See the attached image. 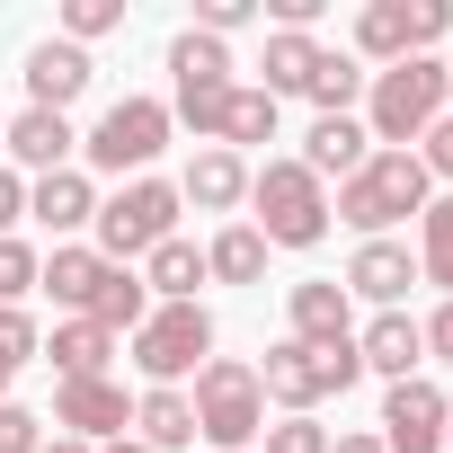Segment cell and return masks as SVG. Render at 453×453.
Listing matches in <instances>:
<instances>
[{
    "mask_svg": "<svg viewBox=\"0 0 453 453\" xmlns=\"http://www.w3.org/2000/svg\"><path fill=\"white\" fill-rule=\"evenodd\" d=\"M89 320H98L107 338H134V329L151 320V285H142L134 267H107V285H98V303H89Z\"/></svg>",
    "mask_w": 453,
    "mask_h": 453,
    "instance_id": "obj_26",
    "label": "cell"
},
{
    "mask_svg": "<svg viewBox=\"0 0 453 453\" xmlns=\"http://www.w3.org/2000/svg\"><path fill=\"white\" fill-rule=\"evenodd\" d=\"M444 107H453V63H444Z\"/></svg>",
    "mask_w": 453,
    "mask_h": 453,
    "instance_id": "obj_42",
    "label": "cell"
},
{
    "mask_svg": "<svg viewBox=\"0 0 453 453\" xmlns=\"http://www.w3.org/2000/svg\"><path fill=\"white\" fill-rule=\"evenodd\" d=\"M27 213L54 232V250L72 241V232H89L98 222V178L89 169H54V178H27Z\"/></svg>",
    "mask_w": 453,
    "mask_h": 453,
    "instance_id": "obj_15",
    "label": "cell"
},
{
    "mask_svg": "<svg viewBox=\"0 0 453 453\" xmlns=\"http://www.w3.org/2000/svg\"><path fill=\"white\" fill-rule=\"evenodd\" d=\"M418 285V258L409 241H356L347 258V303H373V311H400V294Z\"/></svg>",
    "mask_w": 453,
    "mask_h": 453,
    "instance_id": "obj_14",
    "label": "cell"
},
{
    "mask_svg": "<svg viewBox=\"0 0 453 453\" xmlns=\"http://www.w3.org/2000/svg\"><path fill=\"white\" fill-rule=\"evenodd\" d=\"M285 338H303V347H347V338H356V303H347V285H338V276H303V285H285Z\"/></svg>",
    "mask_w": 453,
    "mask_h": 453,
    "instance_id": "obj_12",
    "label": "cell"
},
{
    "mask_svg": "<svg viewBox=\"0 0 453 453\" xmlns=\"http://www.w3.org/2000/svg\"><path fill=\"white\" fill-rule=\"evenodd\" d=\"M19 222H27V178H19L10 160H0V241H10Z\"/></svg>",
    "mask_w": 453,
    "mask_h": 453,
    "instance_id": "obj_37",
    "label": "cell"
},
{
    "mask_svg": "<svg viewBox=\"0 0 453 453\" xmlns=\"http://www.w3.org/2000/svg\"><path fill=\"white\" fill-rule=\"evenodd\" d=\"M98 453H142V444H134V435H116V444H98Z\"/></svg>",
    "mask_w": 453,
    "mask_h": 453,
    "instance_id": "obj_41",
    "label": "cell"
},
{
    "mask_svg": "<svg viewBox=\"0 0 453 453\" xmlns=\"http://www.w3.org/2000/svg\"><path fill=\"white\" fill-rule=\"evenodd\" d=\"M356 382H365L356 338H347V347H303V338H276V347H267V365H258V391H267L285 418H311L320 400H338V391H356Z\"/></svg>",
    "mask_w": 453,
    "mask_h": 453,
    "instance_id": "obj_6",
    "label": "cell"
},
{
    "mask_svg": "<svg viewBox=\"0 0 453 453\" xmlns=\"http://www.w3.org/2000/svg\"><path fill=\"white\" fill-rule=\"evenodd\" d=\"M250 19H258V0H196V36H222V45H232Z\"/></svg>",
    "mask_w": 453,
    "mask_h": 453,
    "instance_id": "obj_34",
    "label": "cell"
},
{
    "mask_svg": "<svg viewBox=\"0 0 453 453\" xmlns=\"http://www.w3.org/2000/svg\"><path fill=\"white\" fill-rule=\"evenodd\" d=\"M435 116H444V63L435 54H409V63H391V72L365 81V134H373V151H409Z\"/></svg>",
    "mask_w": 453,
    "mask_h": 453,
    "instance_id": "obj_3",
    "label": "cell"
},
{
    "mask_svg": "<svg viewBox=\"0 0 453 453\" xmlns=\"http://www.w3.org/2000/svg\"><path fill=\"white\" fill-rule=\"evenodd\" d=\"M36 356H54V382H98L107 356H116V338H107L98 320H54V338H45Z\"/></svg>",
    "mask_w": 453,
    "mask_h": 453,
    "instance_id": "obj_21",
    "label": "cell"
},
{
    "mask_svg": "<svg viewBox=\"0 0 453 453\" xmlns=\"http://www.w3.org/2000/svg\"><path fill=\"white\" fill-rule=\"evenodd\" d=\"M356 356H365V373L409 382V373L426 365V329H418L409 311H373V320H365V338H356Z\"/></svg>",
    "mask_w": 453,
    "mask_h": 453,
    "instance_id": "obj_18",
    "label": "cell"
},
{
    "mask_svg": "<svg viewBox=\"0 0 453 453\" xmlns=\"http://www.w3.org/2000/svg\"><path fill=\"white\" fill-rule=\"evenodd\" d=\"M98 285H107V258L89 250V241H63L45 267H36V294H54L72 320H89V303H98Z\"/></svg>",
    "mask_w": 453,
    "mask_h": 453,
    "instance_id": "obj_20",
    "label": "cell"
},
{
    "mask_svg": "<svg viewBox=\"0 0 453 453\" xmlns=\"http://www.w3.org/2000/svg\"><path fill=\"white\" fill-rule=\"evenodd\" d=\"M418 329H426V356H444V365H453V303H435Z\"/></svg>",
    "mask_w": 453,
    "mask_h": 453,
    "instance_id": "obj_38",
    "label": "cell"
},
{
    "mask_svg": "<svg viewBox=\"0 0 453 453\" xmlns=\"http://www.w3.org/2000/svg\"><path fill=\"white\" fill-rule=\"evenodd\" d=\"M89 81H98V72H89V54H81V45H63V36H45V45L27 54V107H54V116H63Z\"/></svg>",
    "mask_w": 453,
    "mask_h": 453,
    "instance_id": "obj_19",
    "label": "cell"
},
{
    "mask_svg": "<svg viewBox=\"0 0 453 453\" xmlns=\"http://www.w3.org/2000/svg\"><path fill=\"white\" fill-rule=\"evenodd\" d=\"M329 453H382V435H373V426H356V435H329Z\"/></svg>",
    "mask_w": 453,
    "mask_h": 453,
    "instance_id": "obj_39",
    "label": "cell"
},
{
    "mask_svg": "<svg viewBox=\"0 0 453 453\" xmlns=\"http://www.w3.org/2000/svg\"><path fill=\"white\" fill-rule=\"evenodd\" d=\"M311 72H320V36L276 27V36H267V81H258V89L285 107V98H303V81H311Z\"/></svg>",
    "mask_w": 453,
    "mask_h": 453,
    "instance_id": "obj_25",
    "label": "cell"
},
{
    "mask_svg": "<svg viewBox=\"0 0 453 453\" xmlns=\"http://www.w3.org/2000/svg\"><path fill=\"white\" fill-rule=\"evenodd\" d=\"M169 98H116L89 134H81V160L107 169V178H151V160L169 151Z\"/></svg>",
    "mask_w": 453,
    "mask_h": 453,
    "instance_id": "obj_7",
    "label": "cell"
},
{
    "mask_svg": "<svg viewBox=\"0 0 453 453\" xmlns=\"http://www.w3.org/2000/svg\"><path fill=\"white\" fill-rule=\"evenodd\" d=\"M125 426H134V400H125V382H116V373H98V382H54V435L116 444Z\"/></svg>",
    "mask_w": 453,
    "mask_h": 453,
    "instance_id": "obj_11",
    "label": "cell"
},
{
    "mask_svg": "<svg viewBox=\"0 0 453 453\" xmlns=\"http://www.w3.org/2000/svg\"><path fill=\"white\" fill-rule=\"evenodd\" d=\"M134 444H142V453H187V444H196L187 391H142V400H134Z\"/></svg>",
    "mask_w": 453,
    "mask_h": 453,
    "instance_id": "obj_22",
    "label": "cell"
},
{
    "mask_svg": "<svg viewBox=\"0 0 453 453\" xmlns=\"http://www.w3.org/2000/svg\"><path fill=\"white\" fill-rule=\"evenodd\" d=\"M365 81H373V72H365L356 54H320V72L303 81V98H311L320 116H356V98H365Z\"/></svg>",
    "mask_w": 453,
    "mask_h": 453,
    "instance_id": "obj_29",
    "label": "cell"
},
{
    "mask_svg": "<svg viewBox=\"0 0 453 453\" xmlns=\"http://www.w3.org/2000/svg\"><path fill=\"white\" fill-rule=\"evenodd\" d=\"M36 267H45V258H36V250H27L19 232L0 241V311H19V303L36 294Z\"/></svg>",
    "mask_w": 453,
    "mask_h": 453,
    "instance_id": "obj_31",
    "label": "cell"
},
{
    "mask_svg": "<svg viewBox=\"0 0 453 453\" xmlns=\"http://www.w3.org/2000/svg\"><path fill=\"white\" fill-rule=\"evenodd\" d=\"M453 27L444 0H365L356 10V63H409V54H435V36Z\"/></svg>",
    "mask_w": 453,
    "mask_h": 453,
    "instance_id": "obj_9",
    "label": "cell"
},
{
    "mask_svg": "<svg viewBox=\"0 0 453 453\" xmlns=\"http://www.w3.org/2000/svg\"><path fill=\"white\" fill-rule=\"evenodd\" d=\"M36 453H98V444H81V435H45Z\"/></svg>",
    "mask_w": 453,
    "mask_h": 453,
    "instance_id": "obj_40",
    "label": "cell"
},
{
    "mask_svg": "<svg viewBox=\"0 0 453 453\" xmlns=\"http://www.w3.org/2000/svg\"><path fill=\"white\" fill-rule=\"evenodd\" d=\"M45 444V418L19 409V400H0V453H36Z\"/></svg>",
    "mask_w": 453,
    "mask_h": 453,
    "instance_id": "obj_35",
    "label": "cell"
},
{
    "mask_svg": "<svg viewBox=\"0 0 453 453\" xmlns=\"http://www.w3.org/2000/svg\"><path fill=\"white\" fill-rule=\"evenodd\" d=\"M89 250L107 258V267H134V258H151L160 241H178V187L169 178H125L116 196H98V222H89Z\"/></svg>",
    "mask_w": 453,
    "mask_h": 453,
    "instance_id": "obj_5",
    "label": "cell"
},
{
    "mask_svg": "<svg viewBox=\"0 0 453 453\" xmlns=\"http://www.w3.org/2000/svg\"><path fill=\"white\" fill-rule=\"evenodd\" d=\"M444 426H453V400L426 382V373H409V382H391L382 391V453H444Z\"/></svg>",
    "mask_w": 453,
    "mask_h": 453,
    "instance_id": "obj_10",
    "label": "cell"
},
{
    "mask_svg": "<svg viewBox=\"0 0 453 453\" xmlns=\"http://www.w3.org/2000/svg\"><path fill=\"white\" fill-rule=\"evenodd\" d=\"M0 151H10V169L54 178V169H72L81 134H72V116H54V107H19V116H10V134H0Z\"/></svg>",
    "mask_w": 453,
    "mask_h": 453,
    "instance_id": "obj_13",
    "label": "cell"
},
{
    "mask_svg": "<svg viewBox=\"0 0 453 453\" xmlns=\"http://www.w3.org/2000/svg\"><path fill=\"white\" fill-rule=\"evenodd\" d=\"M222 151H250V142H276V98L258 89V81H241L232 98H222V134H213Z\"/></svg>",
    "mask_w": 453,
    "mask_h": 453,
    "instance_id": "obj_27",
    "label": "cell"
},
{
    "mask_svg": "<svg viewBox=\"0 0 453 453\" xmlns=\"http://www.w3.org/2000/svg\"><path fill=\"white\" fill-rule=\"evenodd\" d=\"M204 356H213V311L204 303H151V320L134 329V373L151 391H178Z\"/></svg>",
    "mask_w": 453,
    "mask_h": 453,
    "instance_id": "obj_8",
    "label": "cell"
},
{
    "mask_svg": "<svg viewBox=\"0 0 453 453\" xmlns=\"http://www.w3.org/2000/svg\"><path fill=\"white\" fill-rule=\"evenodd\" d=\"M418 169H426V178H453V107L418 134Z\"/></svg>",
    "mask_w": 453,
    "mask_h": 453,
    "instance_id": "obj_36",
    "label": "cell"
},
{
    "mask_svg": "<svg viewBox=\"0 0 453 453\" xmlns=\"http://www.w3.org/2000/svg\"><path fill=\"white\" fill-rule=\"evenodd\" d=\"M418 285H444V303H453V196H435L418 213Z\"/></svg>",
    "mask_w": 453,
    "mask_h": 453,
    "instance_id": "obj_28",
    "label": "cell"
},
{
    "mask_svg": "<svg viewBox=\"0 0 453 453\" xmlns=\"http://www.w3.org/2000/svg\"><path fill=\"white\" fill-rule=\"evenodd\" d=\"M142 285H151V303H196V285H213V276H204V250L196 241H160L142 258Z\"/></svg>",
    "mask_w": 453,
    "mask_h": 453,
    "instance_id": "obj_24",
    "label": "cell"
},
{
    "mask_svg": "<svg viewBox=\"0 0 453 453\" xmlns=\"http://www.w3.org/2000/svg\"><path fill=\"white\" fill-rule=\"evenodd\" d=\"M258 453H329V426H320V418H276V426L258 435Z\"/></svg>",
    "mask_w": 453,
    "mask_h": 453,
    "instance_id": "obj_32",
    "label": "cell"
},
{
    "mask_svg": "<svg viewBox=\"0 0 453 453\" xmlns=\"http://www.w3.org/2000/svg\"><path fill=\"white\" fill-rule=\"evenodd\" d=\"M294 160H303L320 187H329V178L347 187V178L373 160V134H365V116H311V134H303V151H294Z\"/></svg>",
    "mask_w": 453,
    "mask_h": 453,
    "instance_id": "obj_16",
    "label": "cell"
},
{
    "mask_svg": "<svg viewBox=\"0 0 453 453\" xmlns=\"http://www.w3.org/2000/svg\"><path fill=\"white\" fill-rule=\"evenodd\" d=\"M0 134H10V116H0Z\"/></svg>",
    "mask_w": 453,
    "mask_h": 453,
    "instance_id": "obj_44",
    "label": "cell"
},
{
    "mask_svg": "<svg viewBox=\"0 0 453 453\" xmlns=\"http://www.w3.org/2000/svg\"><path fill=\"white\" fill-rule=\"evenodd\" d=\"M204 276L213 285H258L267 276V241L250 232V222H222V232L204 241Z\"/></svg>",
    "mask_w": 453,
    "mask_h": 453,
    "instance_id": "obj_23",
    "label": "cell"
},
{
    "mask_svg": "<svg viewBox=\"0 0 453 453\" xmlns=\"http://www.w3.org/2000/svg\"><path fill=\"white\" fill-rule=\"evenodd\" d=\"M444 453H453V426H444Z\"/></svg>",
    "mask_w": 453,
    "mask_h": 453,
    "instance_id": "obj_43",
    "label": "cell"
},
{
    "mask_svg": "<svg viewBox=\"0 0 453 453\" xmlns=\"http://www.w3.org/2000/svg\"><path fill=\"white\" fill-rule=\"evenodd\" d=\"M435 204V178L418 169V151H373L347 187H338V222H347V232L356 241H391V222H409V213H426Z\"/></svg>",
    "mask_w": 453,
    "mask_h": 453,
    "instance_id": "obj_2",
    "label": "cell"
},
{
    "mask_svg": "<svg viewBox=\"0 0 453 453\" xmlns=\"http://www.w3.org/2000/svg\"><path fill=\"white\" fill-rule=\"evenodd\" d=\"M36 347H45V329H36V311H27V303H19V311H0V365L19 373Z\"/></svg>",
    "mask_w": 453,
    "mask_h": 453,
    "instance_id": "obj_33",
    "label": "cell"
},
{
    "mask_svg": "<svg viewBox=\"0 0 453 453\" xmlns=\"http://www.w3.org/2000/svg\"><path fill=\"white\" fill-rule=\"evenodd\" d=\"M187 409H196V435L213 453H258V435H267V391H258L250 356H204Z\"/></svg>",
    "mask_w": 453,
    "mask_h": 453,
    "instance_id": "obj_1",
    "label": "cell"
},
{
    "mask_svg": "<svg viewBox=\"0 0 453 453\" xmlns=\"http://www.w3.org/2000/svg\"><path fill=\"white\" fill-rule=\"evenodd\" d=\"M178 204H196V213H232V204H250V160L222 151V142H204V151L187 160V178H178Z\"/></svg>",
    "mask_w": 453,
    "mask_h": 453,
    "instance_id": "obj_17",
    "label": "cell"
},
{
    "mask_svg": "<svg viewBox=\"0 0 453 453\" xmlns=\"http://www.w3.org/2000/svg\"><path fill=\"white\" fill-rule=\"evenodd\" d=\"M250 204H258L250 232H258L267 250H320V241H329V187H320L303 160L250 169Z\"/></svg>",
    "mask_w": 453,
    "mask_h": 453,
    "instance_id": "obj_4",
    "label": "cell"
},
{
    "mask_svg": "<svg viewBox=\"0 0 453 453\" xmlns=\"http://www.w3.org/2000/svg\"><path fill=\"white\" fill-rule=\"evenodd\" d=\"M125 27V0H63V45L89 54V36H116Z\"/></svg>",
    "mask_w": 453,
    "mask_h": 453,
    "instance_id": "obj_30",
    "label": "cell"
}]
</instances>
